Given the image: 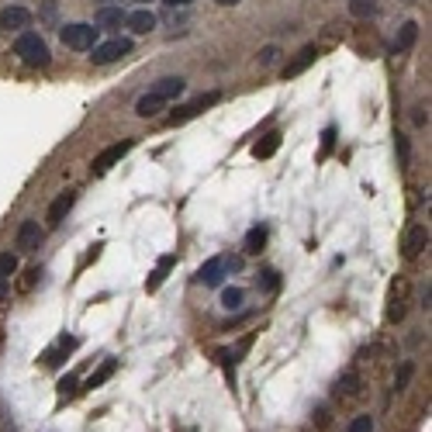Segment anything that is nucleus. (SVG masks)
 I'll return each mask as SVG.
<instances>
[{
  "instance_id": "obj_34",
  "label": "nucleus",
  "mask_w": 432,
  "mask_h": 432,
  "mask_svg": "<svg viewBox=\"0 0 432 432\" xmlns=\"http://www.w3.org/2000/svg\"><path fill=\"white\" fill-rule=\"evenodd\" d=\"M170 7H183V3H190V0H167Z\"/></svg>"
},
{
  "instance_id": "obj_6",
  "label": "nucleus",
  "mask_w": 432,
  "mask_h": 432,
  "mask_svg": "<svg viewBox=\"0 0 432 432\" xmlns=\"http://www.w3.org/2000/svg\"><path fill=\"white\" fill-rule=\"evenodd\" d=\"M218 100H222V93H215V90H211V93H204V97H197V100H190V104H183V107H176V111H173V114H170V118H167V121H170V125H180V121H190V118H197L201 111H208V107H211V104H218Z\"/></svg>"
},
{
  "instance_id": "obj_27",
  "label": "nucleus",
  "mask_w": 432,
  "mask_h": 432,
  "mask_svg": "<svg viewBox=\"0 0 432 432\" xmlns=\"http://www.w3.org/2000/svg\"><path fill=\"white\" fill-rule=\"evenodd\" d=\"M10 273H17V256L0 253V277H10Z\"/></svg>"
},
{
  "instance_id": "obj_31",
  "label": "nucleus",
  "mask_w": 432,
  "mask_h": 432,
  "mask_svg": "<svg viewBox=\"0 0 432 432\" xmlns=\"http://www.w3.org/2000/svg\"><path fill=\"white\" fill-rule=\"evenodd\" d=\"M408 377H412V363H405V367H401V373H398V380H394V387H398V391H405V384H408Z\"/></svg>"
},
{
  "instance_id": "obj_21",
  "label": "nucleus",
  "mask_w": 432,
  "mask_h": 432,
  "mask_svg": "<svg viewBox=\"0 0 432 432\" xmlns=\"http://www.w3.org/2000/svg\"><path fill=\"white\" fill-rule=\"evenodd\" d=\"M114 370H118V360H104L100 370H93V373L86 377V387H100L107 377H114Z\"/></svg>"
},
{
  "instance_id": "obj_12",
  "label": "nucleus",
  "mask_w": 432,
  "mask_h": 432,
  "mask_svg": "<svg viewBox=\"0 0 432 432\" xmlns=\"http://www.w3.org/2000/svg\"><path fill=\"white\" fill-rule=\"evenodd\" d=\"M125 24H128L135 35H149V31L156 28V14H153L149 7H139L135 14H128V17H125Z\"/></svg>"
},
{
  "instance_id": "obj_3",
  "label": "nucleus",
  "mask_w": 432,
  "mask_h": 432,
  "mask_svg": "<svg viewBox=\"0 0 432 432\" xmlns=\"http://www.w3.org/2000/svg\"><path fill=\"white\" fill-rule=\"evenodd\" d=\"M97 31H100V28H93V24H66L59 35H63V45L84 52V49H93V45H97Z\"/></svg>"
},
{
  "instance_id": "obj_33",
  "label": "nucleus",
  "mask_w": 432,
  "mask_h": 432,
  "mask_svg": "<svg viewBox=\"0 0 432 432\" xmlns=\"http://www.w3.org/2000/svg\"><path fill=\"white\" fill-rule=\"evenodd\" d=\"M7 294V277H0V298Z\"/></svg>"
},
{
  "instance_id": "obj_4",
  "label": "nucleus",
  "mask_w": 432,
  "mask_h": 432,
  "mask_svg": "<svg viewBox=\"0 0 432 432\" xmlns=\"http://www.w3.org/2000/svg\"><path fill=\"white\" fill-rule=\"evenodd\" d=\"M132 149H135V139H125V142H114V146H107V149H104V153L93 160V167H90V170H93V176H104V173L111 170L114 163H121V160H125Z\"/></svg>"
},
{
  "instance_id": "obj_24",
  "label": "nucleus",
  "mask_w": 432,
  "mask_h": 432,
  "mask_svg": "<svg viewBox=\"0 0 432 432\" xmlns=\"http://www.w3.org/2000/svg\"><path fill=\"white\" fill-rule=\"evenodd\" d=\"M242 298H246V294H242L239 287H225V291H222V304H225L229 311H236V308H242Z\"/></svg>"
},
{
  "instance_id": "obj_19",
  "label": "nucleus",
  "mask_w": 432,
  "mask_h": 432,
  "mask_svg": "<svg viewBox=\"0 0 432 432\" xmlns=\"http://www.w3.org/2000/svg\"><path fill=\"white\" fill-rule=\"evenodd\" d=\"M173 263H176V256H163L160 263H156V270L149 273V280H146V287L149 291H160L163 287V280H167V273L173 270Z\"/></svg>"
},
{
  "instance_id": "obj_28",
  "label": "nucleus",
  "mask_w": 432,
  "mask_h": 432,
  "mask_svg": "<svg viewBox=\"0 0 432 432\" xmlns=\"http://www.w3.org/2000/svg\"><path fill=\"white\" fill-rule=\"evenodd\" d=\"M277 56H280V49H277V45L259 49V66H273V63H277Z\"/></svg>"
},
{
  "instance_id": "obj_10",
  "label": "nucleus",
  "mask_w": 432,
  "mask_h": 432,
  "mask_svg": "<svg viewBox=\"0 0 432 432\" xmlns=\"http://www.w3.org/2000/svg\"><path fill=\"white\" fill-rule=\"evenodd\" d=\"M28 24H31V10H28V7H17V3H14V7H3V10H0V28H3V31H21V28H28Z\"/></svg>"
},
{
  "instance_id": "obj_18",
  "label": "nucleus",
  "mask_w": 432,
  "mask_h": 432,
  "mask_svg": "<svg viewBox=\"0 0 432 432\" xmlns=\"http://www.w3.org/2000/svg\"><path fill=\"white\" fill-rule=\"evenodd\" d=\"M163 107H167V100H160L156 93H146V97H139V104H135V114H139V118H156Z\"/></svg>"
},
{
  "instance_id": "obj_16",
  "label": "nucleus",
  "mask_w": 432,
  "mask_h": 432,
  "mask_svg": "<svg viewBox=\"0 0 432 432\" xmlns=\"http://www.w3.org/2000/svg\"><path fill=\"white\" fill-rule=\"evenodd\" d=\"M280 139H284L280 132H266L256 146H253V156H256V160H270V156L280 149Z\"/></svg>"
},
{
  "instance_id": "obj_22",
  "label": "nucleus",
  "mask_w": 432,
  "mask_h": 432,
  "mask_svg": "<svg viewBox=\"0 0 432 432\" xmlns=\"http://www.w3.org/2000/svg\"><path fill=\"white\" fill-rule=\"evenodd\" d=\"M336 394H346V398L360 394V377H356V373H343V377L336 380Z\"/></svg>"
},
{
  "instance_id": "obj_9",
  "label": "nucleus",
  "mask_w": 432,
  "mask_h": 432,
  "mask_svg": "<svg viewBox=\"0 0 432 432\" xmlns=\"http://www.w3.org/2000/svg\"><path fill=\"white\" fill-rule=\"evenodd\" d=\"M315 59H318V49H315V45H304V49H301V52H298V56H294V59L280 70V77H284V80H294V77H301V73H304Z\"/></svg>"
},
{
  "instance_id": "obj_14",
  "label": "nucleus",
  "mask_w": 432,
  "mask_h": 432,
  "mask_svg": "<svg viewBox=\"0 0 432 432\" xmlns=\"http://www.w3.org/2000/svg\"><path fill=\"white\" fill-rule=\"evenodd\" d=\"M149 93H156L160 100H167V104H170V100H176V97L183 93V77H163V80L153 86Z\"/></svg>"
},
{
  "instance_id": "obj_7",
  "label": "nucleus",
  "mask_w": 432,
  "mask_h": 432,
  "mask_svg": "<svg viewBox=\"0 0 432 432\" xmlns=\"http://www.w3.org/2000/svg\"><path fill=\"white\" fill-rule=\"evenodd\" d=\"M426 246H429V229H426V225H408V232H405V239H401L405 259H415Z\"/></svg>"
},
{
  "instance_id": "obj_2",
  "label": "nucleus",
  "mask_w": 432,
  "mask_h": 432,
  "mask_svg": "<svg viewBox=\"0 0 432 432\" xmlns=\"http://www.w3.org/2000/svg\"><path fill=\"white\" fill-rule=\"evenodd\" d=\"M408 294H412V284L408 277H394L391 280V291H387V322L398 325L408 311Z\"/></svg>"
},
{
  "instance_id": "obj_36",
  "label": "nucleus",
  "mask_w": 432,
  "mask_h": 432,
  "mask_svg": "<svg viewBox=\"0 0 432 432\" xmlns=\"http://www.w3.org/2000/svg\"><path fill=\"white\" fill-rule=\"evenodd\" d=\"M135 3H139V7H146V3H149V0H135Z\"/></svg>"
},
{
  "instance_id": "obj_32",
  "label": "nucleus",
  "mask_w": 432,
  "mask_h": 432,
  "mask_svg": "<svg viewBox=\"0 0 432 432\" xmlns=\"http://www.w3.org/2000/svg\"><path fill=\"white\" fill-rule=\"evenodd\" d=\"M73 387H77V377H63V380H59V391H63V394H73Z\"/></svg>"
},
{
  "instance_id": "obj_5",
  "label": "nucleus",
  "mask_w": 432,
  "mask_h": 432,
  "mask_svg": "<svg viewBox=\"0 0 432 432\" xmlns=\"http://www.w3.org/2000/svg\"><path fill=\"white\" fill-rule=\"evenodd\" d=\"M90 52H93L90 59H93L97 66H107V63L128 56V52H132V42H128V38H111V42H104V45H93Z\"/></svg>"
},
{
  "instance_id": "obj_11",
  "label": "nucleus",
  "mask_w": 432,
  "mask_h": 432,
  "mask_svg": "<svg viewBox=\"0 0 432 432\" xmlns=\"http://www.w3.org/2000/svg\"><path fill=\"white\" fill-rule=\"evenodd\" d=\"M38 242H42L38 222H35V218L21 222V229H17V249H21V253H31V249H38Z\"/></svg>"
},
{
  "instance_id": "obj_20",
  "label": "nucleus",
  "mask_w": 432,
  "mask_h": 432,
  "mask_svg": "<svg viewBox=\"0 0 432 432\" xmlns=\"http://www.w3.org/2000/svg\"><path fill=\"white\" fill-rule=\"evenodd\" d=\"M415 38H419V24L415 21H405L401 24V35L394 38V52H408L415 45Z\"/></svg>"
},
{
  "instance_id": "obj_29",
  "label": "nucleus",
  "mask_w": 432,
  "mask_h": 432,
  "mask_svg": "<svg viewBox=\"0 0 432 432\" xmlns=\"http://www.w3.org/2000/svg\"><path fill=\"white\" fill-rule=\"evenodd\" d=\"M35 280H38V266H31V270H24V280L17 284V291H31V287H35Z\"/></svg>"
},
{
  "instance_id": "obj_26",
  "label": "nucleus",
  "mask_w": 432,
  "mask_h": 432,
  "mask_svg": "<svg viewBox=\"0 0 432 432\" xmlns=\"http://www.w3.org/2000/svg\"><path fill=\"white\" fill-rule=\"evenodd\" d=\"M346 432H373V419H370V415H356V419L346 426Z\"/></svg>"
},
{
  "instance_id": "obj_1",
  "label": "nucleus",
  "mask_w": 432,
  "mask_h": 432,
  "mask_svg": "<svg viewBox=\"0 0 432 432\" xmlns=\"http://www.w3.org/2000/svg\"><path fill=\"white\" fill-rule=\"evenodd\" d=\"M14 56H21V63L28 66H49V49L38 31H21L14 42Z\"/></svg>"
},
{
  "instance_id": "obj_35",
  "label": "nucleus",
  "mask_w": 432,
  "mask_h": 432,
  "mask_svg": "<svg viewBox=\"0 0 432 432\" xmlns=\"http://www.w3.org/2000/svg\"><path fill=\"white\" fill-rule=\"evenodd\" d=\"M218 3H222V7H236L239 0H218Z\"/></svg>"
},
{
  "instance_id": "obj_13",
  "label": "nucleus",
  "mask_w": 432,
  "mask_h": 432,
  "mask_svg": "<svg viewBox=\"0 0 432 432\" xmlns=\"http://www.w3.org/2000/svg\"><path fill=\"white\" fill-rule=\"evenodd\" d=\"M77 204V194L73 190H66V194H59L56 201H52V208H49V225L56 229V225H63V218L70 215V208Z\"/></svg>"
},
{
  "instance_id": "obj_17",
  "label": "nucleus",
  "mask_w": 432,
  "mask_h": 432,
  "mask_svg": "<svg viewBox=\"0 0 432 432\" xmlns=\"http://www.w3.org/2000/svg\"><path fill=\"white\" fill-rule=\"evenodd\" d=\"M77 346H80V343H77L73 336H63L56 349H49V353H45V367H59V363H63V356H70Z\"/></svg>"
},
{
  "instance_id": "obj_25",
  "label": "nucleus",
  "mask_w": 432,
  "mask_h": 432,
  "mask_svg": "<svg viewBox=\"0 0 432 432\" xmlns=\"http://www.w3.org/2000/svg\"><path fill=\"white\" fill-rule=\"evenodd\" d=\"M263 246H266V229H253L246 236V253H259Z\"/></svg>"
},
{
  "instance_id": "obj_15",
  "label": "nucleus",
  "mask_w": 432,
  "mask_h": 432,
  "mask_svg": "<svg viewBox=\"0 0 432 432\" xmlns=\"http://www.w3.org/2000/svg\"><path fill=\"white\" fill-rule=\"evenodd\" d=\"M125 10L121 7H111V3H104L100 10H97V28H121L125 24Z\"/></svg>"
},
{
  "instance_id": "obj_23",
  "label": "nucleus",
  "mask_w": 432,
  "mask_h": 432,
  "mask_svg": "<svg viewBox=\"0 0 432 432\" xmlns=\"http://www.w3.org/2000/svg\"><path fill=\"white\" fill-rule=\"evenodd\" d=\"M349 14L353 17H373L377 14V3L373 0H349Z\"/></svg>"
},
{
  "instance_id": "obj_30",
  "label": "nucleus",
  "mask_w": 432,
  "mask_h": 432,
  "mask_svg": "<svg viewBox=\"0 0 432 432\" xmlns=\"http://www.w3.org/2000/svg\"><path fill=\"white\" fill-rule=\"evenodd\" d=\"M277 284H280V273L277 270H263V287L266 291H277Z\"/></svg>"
},
{
  "instance_id": "obj_8",
  "label": "nucleus",
  "mask_w": 432,
  "mask_h": 432,
  "mask_svg": "<svg viewBox=\"0 0 432 432\" xmlns=\"http://www.w3.org/2000/svg\"><path fill=\"white\" fill-rule=\"evenodd\" d=\"M225 273H229V256H215L197 270V280L208 284V287H218V284L225 280Z\"/></svg>"
}]
</instances>
